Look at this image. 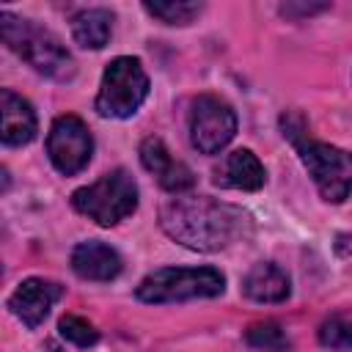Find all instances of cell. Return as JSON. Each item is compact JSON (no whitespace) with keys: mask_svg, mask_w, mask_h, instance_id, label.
I'll return each instance as SVG.
<instances>
[{"mask_svg":"<svg viewBox=\"0 0 352 352\" xmlns=\"http://www.w3.org/2000/svg\"><path fill=\"white\" fill-rule=\"evenodd\" d=\"M160 226L170 239L201 253L223 250L253 231V220L245 209L209 195L170 198L160 209Z\"/></svg>","mask_w":352,"mask_h":352,"instance_id":"cell-1","label":"cell"},{"mask_svg":"<svg viewBox=\"0 0 352 352\" xmlns=\"http://www.w3.org/2000/svg\"><path fill=\"white\" fill-rule=\"evenodd\" d=\"M280 129L292 140V146L297 148L300 162L311 173L322 198L330 201V204L346 201V195L352 192V154L338 148V146L308 138L302 118L294 116V113L280 116Z\"/></svg>","mask_w":352,"mask_h":352,"instance_id":"cell-2","label":"cell"},{"mask_svg":"<svg viewBox=\"0 0 352 352\" xmlns=\"http://www.w3.org/2000/svg\"><path fill=\"white\" fill-rule=\"evenodd\" d=\"M0 36L36 72L52 80H60V82L74 77L77 69H74V58L69 55V50L60 44V38L52 30L36 25L33 19H22L11 11H0Z\"/></svg>","mask_w":352,"mask_h":352,"instance_id":"cell-3","label":"cell"},{"mask_svg":"<svg viewBox=\"0 0 352 352\" xmlns=\"http://www.w3.org/2000/svg\"><path fill=\"white\" fill-rule=\"evenodd\" d=\"M226 278L214 267H162L148 272L135 294L143 302H182L198 297H220Z\"/></svg>","mask_w":352,"mask_h":352,"instance_id":"cell-4","label":"cell"},{"mask_svg":"<svg viewBox=\"0 0 352 352\" xmlns=\"http://www.w3.org/2000/svg\"><path fill=\"white\" fill-rule=\"evenodd\" d=\"M72 206L99 226H116L138 209V184L129 170L116 168L99 182L74 190Z\"/></svg>","mask_w":352,"mask_h":352,"instance_id":"cell-5","label":"cell"},{"mask_svg":"<svg viewBox=\"0 0 352 352\" xmlns=\"http://www.w3.org/2000/svg\"><path fill=\"white\" fill-rule=\"evenodd\" d=\"M148 96V74L132 55H121L107 63L96 94V113L102 118H129Z\"/></svg>","mask_w":352,"mask_h":352,"instance_id":"cell-6","label":"cell"},{"mask_svg":"<svg viewBox=\"0 0 352 352\" xmlns=\"http://www.w3.org/2000/svg\"><path fill=\"white\" fill-rule=\"evenodd\" d=\"M236 135V113L220 96L204 94L190 110V140L201 154L223 151Z\"/></svg>","mask_w":352,"mask_h":352,"instance_id":"cell-7","label":"cell"},{"mask_svg":"<svg viewBox=\"0 0 352 352\" xmlns=\"http://www.w3.org/2000/svg\"><path fill=\"white\" fill-rule=\"evenodd\" d=\"M47 154H50V162L63 176L80 173L94 154V138L85 121L77 116H58L47 135Z\"/></svg>","mask_w":352,"mask_h":352,"instance_id":"cell-8","label":"cell"},{"mask_svg":"<svg viewBox=\"0 0 352 352\" xmlns=\"http://www.w3.org/2000/svg\"><path fill=\"white\" fill-rule=\"evenodd\" d=\"M63 297V286L58 280H47V278H28L22 280L14 294L8 297V311L25 324V327H38L50 308Z\"/></svg>","mask_w":352,"mask_h":352,"instance_id":"cell-9","label":"cell"},{"mask_svg":"<svg viewBox=\"0 0 352 352\" xmlns=\"http://www.w3.org/2000/svg\"><path fill=\"white\" fill-rule=\"evenodd\" d=\"M140 162H143V168L148 173L157 176L160 187L173 192V195H182L195 184L192 170L184 162H179L176 157H170L168 146L160 138H146L140 143Z\"/></svg>","mask_w":352,"mask_h":352,"instance_id":"cell-10","label":"cell"},{"mask_svg":"<svg viewBox=\"0 0 352 352\" xmlns=\"http://www.w3.org/2000/svg\"><path fill=\"white\" fill-rule=\"evenodd\" d=\"M0 118H3L0 138L6 146H25L38 132L33 104L28 99H22L19 94H14L11 88L0 91Z\"/></svg>","mask_w":352,"mask_h":352,"instance_id":"cell-11","label":"cell"},{"mask_svg":"<svg viewBox=\"0 0 352 352\" xmlns=\"http://www.w3.org/2000/svg\"><path fill=\"white\" fill-rule=\"evenodd\" d=\"M214 182L220 187H231V190H245V192H256L264 187L267 182V170L258 162V157L250 148H236L231 154H226V160L220 162V168L214 170Z\"/></svg>","mask_w":352,"mask_h":352,"instance_id":"cell-12","label":"cell"},{"mask_svg":"<svg viewBox=\"0 0 352 352\" xmlns=\"http://www.w3.org/2000/svg\"><path fill=\"white\" fill-rule=\"evenodd\" d=\"M121 267H124L121 256L99 239L80 242L72 250V270L82 280H113V278H118Z\"/></svg>","mask_w":352,"mask_h":352,"instance_id":"cell-13","label":"cell"},{"mask_svg":"<svg viewBox=\"0 0 352 352\" xmlns=\"http://www.w3.org/2000/svg\"><path fill=\"white\" fill-rule=\"evenodd\" d=\"M242 292L245 297H250L253 302H283L292 292L289 286V275L272 264V261H261L256 264L245 280H242Z\"/></svg>","mask_w":352,"mask_h":352,"instance_id":"cell-14","label":"cell"},{"mask_svg":"<svg viewBox=\"0 0 352 352\" xmlns=\"http://www.w3.org/2000/svg\"><path fill=\"white\" fill-rule=\"evenodd\" d=\"M113 33V14L107 8H85L72 16V36L85 50H102Z\"/></svg>","mask_w":352,"mask_h":352,"instance_id":"cell-15","label":"cell"},{"mask_svg":"<svg viewBox=\"0 0 352 352\" xmlns=\"http://www.w3.org/2000/svg\"><path fill=\"white\" fill-rule=\"evenodd\" d=\"M146 14H151L154 19L165 22V25H190L201 11L204 6L201 3H192V0H146L143 3Z\"/></svg>","mask_w":352,"mask_h":352,"instance_id":"cell-16","label":"cell"},{"mask_svg":"<svg viewBox=\"0 0 352 352\" xmlns=\"http://www.w3.org/2000/svg\"><path fill=\"white\" fill-rule=\"evenodd\" d=\"M245 341H248V346L261 349V352H286L292 346L289 344V336L275 322H258V324L248 327Z\"/></svg>","mask_w":352,"mask_h":352,"instance_id":"cell-17","label":"cell"},{"mask_svg":"<svg viewBox=\"0 0 352 352\" xmlns=\"http://www.w3.org/2000/svg\"><path fill=\"white\" fill-rule=\"evenodd\" d=\"M58 330H60V336L69 341V344H74V346H80V349H88V346H94L96 341H99V330L88 322V319H82V316H63L60 322H58Z\"/></svg>","mask_w":352,"mask_h":352,"instance_id":"cell-18","label":"cell"},{"mask_svg":"<svg viewBox=\"0 0 352 352\" xmlns=\"http://www.w3.org/2000/svg\"><path fill=\"white\" fill-rule=\"evenodd\" d=\"M319 341H322V346L336 349V352L352 349V322H346V319H330V322H324L319 327Z\"/></svg>","mask_w":352,"mask_h":352,"instance_id":"cell-19","label":"cell"},{"mask_svg":"<svg viewBox=\"0 0 352 352\" xmlns=\"http://www.w3.org/2000/svg\"><path fill=\"white\" fill-rule=\"evenodd\" d=\"M324 8H327L324 3H308V6H305V3H283V6H280V14H283V16H294V19H297V16L319 14V11H324Z\"/></svg>","mask_w":352,"mask_h":352,"instance_id":"cell-20","label":"cell"}]
</instances>
